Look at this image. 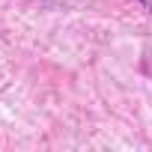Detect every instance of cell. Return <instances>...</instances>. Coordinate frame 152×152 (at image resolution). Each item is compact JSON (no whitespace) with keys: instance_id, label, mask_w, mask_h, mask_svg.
<instances>
[{"instance_id":"obj_1","label":"cell","mask_w":152,"mask_h":152,"mask_svg":"<svg viewBox=\"0 0 152 152\" xmlns=\"http://www.w3.org/2000/svg\"><path fill=\"white\" fill-rule=\"evenodd\" d=\"M137 3H140V6H143V9H146V12L152 15V0H137Z\"/></svg>"}]
</instances>
